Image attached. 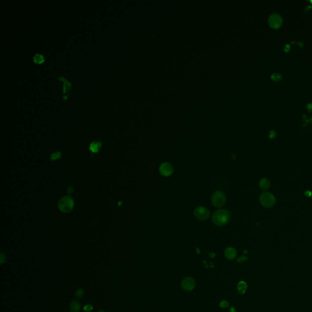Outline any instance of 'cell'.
Returning a JSON list of instances; mask_svg holds the SVG:
<instances>
[{"instance_id": "83f0119b", "label": "cell", "mask_w": 312, "mask_h": 312, "mask_svg": "<svg viewBox=\"0 0 312 312\" xmlns=\"http://www.w3.org/2000/svg\"><path fill=\"white\" fill-rule=\"evenodd\" d=\"M98 312H106L105 311H103V310H100Z\"/></svg>"}, {"instance_id": "d4e9b609", "label": "cell", "mask_w": 312, "mask_h": 312, "mask_svg": "<svg viewBox=\"0 0 312 312\" xmlns=\"http://www.w3.org/2000/svg\"><path fill=\"white\" fill-rule=\"evenodd\" d=\"M307 108H308V110L309 111H310L311 110H312V104L311 103H309L307 104Z\"/></svg>"}, {"instance_id": "ffe728a7", "label": "cell", "mask_w": 312, "mask_h": 312, "mask_svg": "<svg viewBox=\"0 0 312 312\" xmlns=\"http://www.w3.org/2000/svg\"><path fill=\"white\" fill-rule=\"evenodd\" d=\"M84 309L86 311H91L93 309V307L91 305H90V304L86 305V306H84Z\"/></svg>"}, {"instance_id": "484cf974", "label": "cell", "mask_w": 312, "mask_h": 312, "mask_svg": "<svg viewBox=\"0 0 312 312\" xmlns=\"http://www.w3.org/2000/svg\"><path fill=\"white\" fill-rule=\"evenodd\" d=\"M229 311L230 312H236V309L235 307H230L229 309Z\"/></svg>"}, {"instance_id": "9a60e30c", "label": "cell", "mask_w": 312, "mask_h": 312, "mask_svg": "<svg viewBox=\"0 0 312 312\" xmlns=\"http://www.w3.org/2000/svg\"><path fill=\"white\" fill-rule=\"evenodd\" d=\"M259 185H260V187L262 190H266L270 187V184L269 181L267 180L266 179H262L259 182Z\"/></svg>"}, {"instance_id": "7c38bea8", "label": "cell", "mask_w": 312, "mask_h": 312, "mask_svg": "<svg viewBox=\"0 0 312 312\" xmlns=\"http://www.w3.org/2000/svg\"><path fill=\"white\" fill-rule=\"evenodd\" d=\"M248 288V285L246 282L245 281H240L239 282L237 285V290L240 294H244Z\"/></svg>"}, {"instance_id": "ba28073f", "label": "cell", "mask_w": 312, "mask_h": 312, "mask_svg": "<svg viewBox=\"0 0 312 312\" xmlns=\"http://www.w3.org/2000/svg\"><path fill=\"white\" fill-rule=\"evenodd\" d=\"M159 171L162 175L164 176H169L173 173V168L170 164L165 162L161 165Z\"/></svg>"}, {"instance_id": "277c9868", "label": "cell", "mask_w": 312, "mask_h": 312, "mask_svg": "<svg viewBox=\"0 0 312 312\" xmlns=\"http://www.w3.org/2000/svg\"><path fill=\"white\" fill-rule=\"evenodd\" d=\"M260 201L261 204L265 207H271L276 202L274 196L268 192L263 193L260 197Z\"/></svg>"}, {"instance_id": "2e32d148", "label": "cell", "mask_w": 312, "mask_h": 312, "mask_svg": "<svg viewBox=\"0 0 312 312\" xmlns=\"http://www.w3.org/2000/svg\"><path fill=\"white\" fill-rule=\"evenodd\" d=\"M282 74L279 73H274L272 74L271 77V79L274 81H279L282 79Z\"/></svg>"}, {"instance_id": "7402d4cb", "label": "cell", "mask_w": 312, "mask_h": 312, "mask_svg": "<svg viewBox=\"0 0 312 312\" xmlns=\"http://www.w3.org/2000/svg\"><path fill=\"white\" fill-rule=\"evenodd\" d=\"M270 137L271 138H274L275 137H276V132L274 131H271L270 132V135H269Z\"/></svg>"}, {"instance_id": "52a82bcc", "label": "cell", "mask_w": 312, "mask_h": 312, "mask_svg": "<svg viewBox=\"0 0 312 312\" xmlns=\"http://www.w3.org/2000/svg\"><path fill=\"white\" fill-rule=\"evenodd\" d=\"M196 285V282L194 279L190 277H187L184 278L181 282V287L183 290L185 291H192L193 290Z\"/></svg>"}, {"instance_id": "3957f363", "label": "cell", "mask_w": 312, "mask_h": 312, "mask_svg": "<svg viewBox=\"0 0 312 312\" xmlns=\"http://www.w3.org/2000/svg\"><path fill=\"white\" fill-rule=\"evenodd\" d=\"M226 201V195L222 192L217 191L212 195V202L214 206L216 207H221L225 204Z\"/></svg>"}, {"instance_id": "4316f807", "label": "cell", "mask_w": 312, "mask_h": 312, "mask_svg": "<svg viewBox=\"0 0 312 312\" xmlns=\"http://www.w3.org/2000/svg\"><path fill=\"white\" fill-rule=\"evenodd\" d=\"M290 45H286V46H285V49H284V50H285V51H288L290 50Z\"/></svg>"}, {"instance_id": "8fae6325", "label": "cell", "mask_w": 312, "mask_h": 312, "mask_svg": "<svg viewBox=\"0 0 312 312\" xmlns=\"http://www.w3.org/2000/svg\"><path fill=\"white\" fill-rule=\"evenodd\" d=\"M101 146H102V144L100 141H94L92 143H91V144H90L89 148H90V150L93 153H97L100 150Z\"/></svg>"}, {"instance_id": "e0dca14e", "label": "cell", "mask_w": 312, "mask_h": 312, "mask_svg": "<svg viewBox=\"0 0 312 312\" xmlns=\"http://www.w3.org/2000/svg\"><path fill=\"white\" fill-rule=\"evenodd\" d=\"M61 158V153L59 151H57L56 152H54L51 156V161H56L57 159H59Z\"/></svg>"}, {"instance_id": "7a4b0ae2", "label": "cell", "mask_w": 312, "mask_h": 312, "mask_svg": "<svg viewBox=\"0 0 312 312\" xmlns=\"http://www.w3.org/2000/svg\"><path fill=\"white\" fill-rule=\"evenodd\" d=\"M58 206L61 212L63 213L70 212L74 207V200L69 196H64L60 199Z\"/></svg>"}, {"instance_id": "5bb4252c", "label": "cell", "mask_w": 312, "mask_h": 312, "mask_svg": "<svg viewBox=\"0 0 312 312\" xmlns=\"http://www.w3.org/2000/svg\"><path fill=\"white\" fill-rule=\"evenodd\" d=\"M33 60L36 63H42L45 61V57L42 54L37 53L33 57Z\"/></svg>"}, {"instance_id": "603a6c76", "label": "cell", "mask_w": 312, "mask_h": 312, "mask_svg": "<svg viewBox=\"0 0 312 312\" xmlns=\"http://www.w3.org/2000/svg\"><path fill=\"white\" fill-rule=\"evenodd\" d=\"M73 187H68V189H67V192H68V193H69V194H71V193H73Z\"/></svg>"}, {"instance_id": "44dd1931", "label": "cell", "mask_w": 312, "mask_h": 312, "mask_svg": "<svg viewBox=\"0 0 312 312\" xmlns=\"http://www.w3.org/2000/svg\"><path fill=\"white\" fill-rule=\"evenodd\" d=\"M6 260V256L3 254L2 253L1 254V257H0V261H1V263H3L4 262H5Z\"/></svg>"}, {"instance_id": "9c48e42d", "label": "cell", "mask_w": 312, "mask_h": 312, "mask_svg": "<svg viewBox=\"0 0 312 312\" xmlns=\"http://www.w3.org/2000/svg\"><path fill=\"white\" fill-rule=\"evenodd\" d=\"M71 84L70 83V81H67V80H65L64 82H63V96H62V98L64 100H66L68 95H69V93L70 92V90H71Z\"/></svg>"}, {"instance_id": "30bf717a", "label": "cell", "mask_w": 312, "mask_h": 312, "mask_svg": "<svg viewBox=\"0 0 312 312\" xmlns=\"http://www.w3.org/2000/svg\"><path fill=\"white\" fill-rule=\"evenodd\" d=\"M224 256L227 259L232 260L237 256V251L233 248H227L224 251Z\"/></svg>"}, {"instance_id": "d6986e66", "label": "cell", "mask_w": 312, "mask_h": 312, "mask_svg": "<svg viewBox=\"0 0 312 312\" xmlns=\"http://www.w3.org/2000/svg\"><path fill=\"white\" fill-rule=\"evenodd\" d=\"M219 306H220V307H221L222 308H227V307H229V302L227 300H222L219 303Z\"/></svg>"}, {"instance_id": "8992f818", "label": "cell", "mask_w": 312, "mask_h": 312, "mask_svg": "<svg viewBox=\"0 0 312 312\" xmlns=\"http://www.w3.org/2000/svg\"><path fill=\"white\" fill-rule=\"evenodd\" d=\"M194 213L196 218L202 221L207 219L210 214L209 210L207 209L202 206L196 207Z\"/></svg>"}, {"instance_id": "4fadbf2b", "label": "cell", "mask_w": 312, "mask_h": 312, "mask_svg": "<svg viewBox=\"0 0 312 312\" xmlns=\"http://www.w3.org/2000/svg\"><path fill=\"white\" fill-rule=\"evenodd\" d=\"M70 309L71 312H80L81 310V304L76 300H73L70 303Z\"/></svg>"}, {"instance_id": "6da1fadb", "label": "cell", "mask_w": 312, "mask_h": 312, "mask_svg": "<svg viewBox=\"0 0 312 312\" xmlns=\"http://www.w3.org/2000/svg\"><path fill=\"white\" fill-rule=\"evenodd\" d=\"M230 219V213L228 210L221 209L215 212L212 215L213 222L218 226L226 224Z\"/></svg>"}, {"instance_id": "ac0fdd59", "label": "cell", "mask_w": 312, "mask_h": 312, "mask_svg": "<svg viewBox=\"0 0 312 312\" xmlns=\"http://www.w3.org/2000/svg\"><path fill=\"white\" fill-rule=\"evenodd\" d=\"M84 294V291L83 289L77 290L76 292V297L77 298H81Z\"/></svg>"}, {"instance_id": "cb8c5ba5", "label": "cell", "mask_w": 312, "mask_h": 312, "mask_svg": "<svg viewBox=\"0 0 312 312\" xmlns=\"http://www.w3.org/2000/svg\"><path fill=\"white\" fill-rule=\"evenodd\" d=\"M57 80H59V81H61V82H63V83L66 80H65V78L64 77H62V76H59V77L57 78Z\"/></svg>"}, {"instance_id": "5b68a950", "label": "cell", "mask_w": 312, "mask_h": 312, "mask_svg": "<svg viewBox=\"0 0 312 312\" xmlns=\"http://www.w3.org/2000/svg\"><path fill=\"white\" fill-rule=\"evenodd\" d=\"M268 23L274 29L279 28L282 24V18L279 14L273 13L268 18Z\"/></svg>"}]
</instances>
